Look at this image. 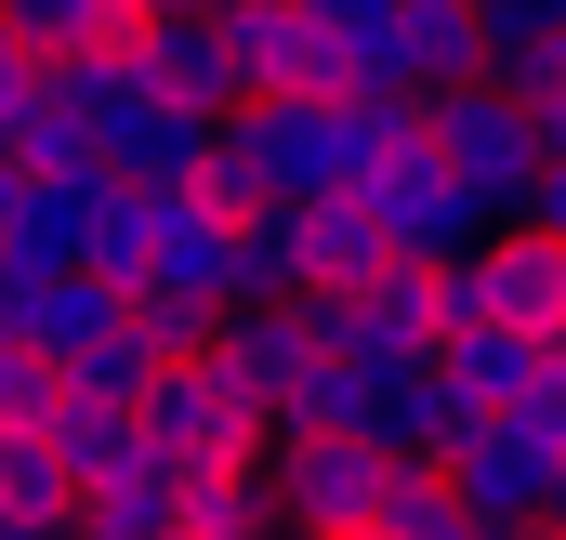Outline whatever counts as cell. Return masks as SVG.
I'll return each instance as SVG.
<instances>
[{"label":"cell","instance_id":"4316f807","mask_svg":"<svg viewBox=\"0 0 566 540\" xmlns=\"http://www.w3.org/2000/svg\"><path fill=\"white\" fill-rule=\"evenodd\" d=\"M40 277H53V264H27V251H0V343L27 330V290H40Z\"/></svg>","mask_w":566,"mask_h":540},{"label":"cell","instance_id":"9c48e42d","mask_svg":"<svg viewBox=\"0 0 566 540\" xmlns=\"http://www.w3.org/2000/svg\"><path fill=\"white\" fill-rule=\"evenodd\" d=\"M396 475H448V448L474 435V408L448 396V356H396V370H369V422H356Z\"/></svg>","mask_w":566,"mask_h":540},{"label":"cell","instance_id":"7402d4cb","mask_svg":"<svg viewBox=\"0 0 566 540\" xmlns=\"http://www.w3.org/2000/svg\"><path fill=\"white\" fill-rule=\"evenodd\" d=\"M474 27H488V80H527L566 53V0H474Z\"/></svg>","mask_w":566,"mask_h":540},{"label":"cell","instance_id":"d4e9b609","mask_svg":"<svg viewBox=\"0 0 566 540\" xmlns=\"http://www.w3.org/2000/svg\"><path fill=\"white\" fill-rule=\"evenodd\" d=\"M382 540H474V515L448 501V475H396L382 488Z\"/></svg>","mask_w":566,"mask_h":540},{"label":"cell","instance_id":"ba28073f","mask_svg":"<svg viewBox=\"0 0 566 540\" xmlns=\"http://www.w3.org/2000/svg\"><path fill=\"white\" fill-rule=\"evenodd\" d=\"M316 343H329V356H356V370H396V356H448V290H434L422 264H382L369 290L316 303Z\"/></svg>","mask_w":566,"mask_h":540},{"label":"cell","instance_id":"6da1fadb","mask_svg":"<svg viewBox=\"0 0 566 540\" xmlns=\"http://www.w3.org/2000/svg\"><path fill=\"white\" fill-rule=\"evenodd\" d=\"M422 133H434V158H448V185L514 238V225H527V198H541V172H554L541 120H527L501 80H461V93H434V106H422Z\"/></svg>","mask_w":566,"mask_h":540},{"label":"cell","instance_id":"1f68e13d","mask_svg":"<svg viewBox=\"0 0 566 540\" xmlns=\"http://www.w3.org/2000/svg\"><path fill=\"white\" fill-rule=\"evenodd\" d=\"M554 356H566V316H554Z\"/></svg>","mask_w":566,"mask_h":540},{"label":"cell","instance_id":"8fae6325","mask_svg":"<svg viewBox=\"0 0 566 540\" xmlns=\"http://www.w3.org/2000/svg\"><path fill=\"white\" fill-rule=\"evenodd\" d=\"M316 356H329V343H316V303H251V316H224V370L251 383L264 422H290V396L316 383Z\"/></svg>","mask_w":566,"mask_h":540},{"label":"cell","instance_id":"ffe728a7","mask_svg":"<svg viewBox=\"0 0 566 540\" xmlns=\"http://www.w3.org/2000/svg\"><path fill=\"white\" fill-rule=\"evenodd\" d=\"M53 106H66V120L93 133V158H106V145L133 133L158 93H145V66H133V53H93V66H53Z\"/></svg>","mask_w":566,"mask_h":540},{"label":"cell","instance_id":"cb8c5ba5","mask_svg":"<svg viewBox=\"0 0 566 540\" xmlns=\"http://www.w3.org/2000/svg\"><path fill=\"white\" fill-rule=\"evenodd\" d=\"M66 422V370H40L27 343H0V435H53Z\"/></svg>","mask_w":566,"mask_h":540},{"label":"cell","instance_id":"f546056e","mask_svg":"<svg viewBox=\"0 0 566 540\" xmlns=\"http://www.w3.org/2000/svg\"><path fill=\"white\" fill-rule=\"evenodd\" d=\"M0 540H80V528H0Z\"/></svg>","mask_w":566,"mask_h":540},{"label":"cell","instance_id":"52a82bcc","mask_svg":"<svg viewBox=\"0 0 566 540\" xmlns=\"http://www.w3.org/2000/svg\"><path fill=\"white\" fill-rule=\"evenodd\" d=\"M133 66H145V93L158 106H185V120H238L251 106V80H238V40H224V13H185V0H145V27H133Z\"/></svg>","mask_w":566,"mask_h":540},{"label":"cell","instance_id":"e0dca14e","mask_svg":"<svg viewBox=\"0 0 566 540\" xmlns=\"http://www.w3.org/2000/svg\"><path fill=\"white\" fill-rule=\"evenodd\" d=\"M119 316H133V303H119L106 277H40V290H27V330H13V343H27L40 370H80V356H93V343H106Z\"/></svg>","mask_w":566,"mask_h":540},{"label":"cell","instance_id":"30bf717a","mask_svg":"<svg viewBox=\"0 0 566 540\" xmlns=\"http://www.w3.org/2000/svg\"><path fill=\"white\" fill-rule=\"evenodd\" d=\"M224 40H238V80H251V106H316L329 93V27H316V0H238L224 13Z\"/></svg>","mask_w":566,"mask_h":540},{"label":"cell","instance_id":"277c9868","mask_svg":"<svg viewBox=\"0 0 566 540\" xmlns=\"http://www.w3.org/2000/svg\"><path fill=\"white\" fill-rule=\"evenodd\" d=\"M382 488H396V461L369 435H277L264 448V515H277V540L382 528Z\"/></svg>","mask_w":566,"mask_h":540},{"label":"cell","instance_id":"3957f363","mask_svg":"<svg viewBox=\"0 0 566 540\" xmlns=\"http://www.w3.org/2000/svg\"><path fill=\"white\" fill-rule=\"evenodd\" d=\"M145 448H158L171 475H251V461L277 448V422L251 408V383H238L224 343H211V356H185V370L145 396Z\"/></svg>","mask_w":566,"mask_h":540},{"label":"cell","instance_id":"4dcf8cb0","mask_svg":"<svg viewBox=\"0 0 566 540\" xmlns=\"http://www.w3.org/2000/svg\"><path fill=\"white\" fill-rule=\"evenodd\" d=\"M474 540H541V528H474Z\"/></svg>","mask_w":566,"mask_h":540},{"label":"cell","instance_id":"ac0fdd59","mask_svg":"<svg viewBox=\"0 0 566 540\" xmlns=\"http://www.w3.org/2000/svg\"><path fill=\"white\" fill-rule=\"evenodd\" d=\"M13 27H27L40 66H93V53H133L145 0H13Z\"/></svg>","mask_w":566,"mask_h":540},{"label":"cell","instance_id":"603a6c76","mask_svg":"<svg viewBox=\"0 0 566 540\" xmlns=\"http://www.w3.org/2000/svg\"><path fill=\"white\" fill-rule=\"evenodd\" d=\"M185 528H198V540H277V515H264V461H251V475H185Z\"/></svg>","mask_w":566,"mask_h":540},{"label":"cell","instance_id":"f1b7e54d","mask_svg":"<svg viewBox=\"0 0 566 540\" xmlns=\"http://www.w3.org/2000/svg\"><path fill=\"white\" fill-rule=\"evenodd\" d=\"M13 225H27V172L0 158V251H13Z\"/></svg>","mask_w":566,"mask_h":540},{"label":"cell","instance_id":"d6986e66","mask_svg":"<svg viewBox=\"0 0 566 540\" xmlns=\"http://www.w3.org/2000/svg\"><path fill=\"white\" fill-rule=\"evenodd\" d=\"M0 528H80V475L53 435H0Z\"/></svg>","mask_w":566,"mask_h":540},{"label":"cell","instance_id":"836d02e7","mask_svg":"<svg viewBox=\"0 0 566 540\" xmlns=\"http://www.w3.org/2000/svg\"><path fill=\"white\" fill-rule=\"evenodd\" d=\"M541 540H566V515H554V528H541Z\"/></svg>","mask_w":566,"mask_h":540},{"label":"cell","instance_id":"2e32d148","mask_svg":"<svg viewBox=\"0 0 566 540\" xmlns=\"http://www.w3.org/2000/svg\"><path fill=\"white\" fill-rule=\"evenodd\" d=\"M53 448H66L80 501H106V488H145V475H158V448H145V408H93V396H66Z\"/></svg>","mask_w":566,"mask_h":540},{"label":"cell","instance_id":"9a60e30c","mask_svg":"<svg viewBox=\"0 0 566 540\" xmlns=\"http://www.w3.org/2000/svg\"><path fill=\"white\" fill-rule=\"evenodd\" d=\"M396 80L409 93H461V80H488V27H474V0H396Z\"/></svg>","mask_w":566,"mask_h":540},{"label":"cell","instance_id":"5b68a950","mask_svg":"<svg viewBox=\"0 0 566 540\" xmlns=\"http://www.w3.org/2000/svg\"><path fill=\"white\" fill-rule=\"evenodd\" d=\"M434 290H448V343H474V330H514V343H554V316H566V251L514 225V238H488L474 264H448Z\"/></svg>","mask_w":566,"mask_h":540},{"label":"cell","instance_id":"4fadbf2b","mask_svg":"<svg viewBox=\"0 0 566 540\" xmlns=\"http://www.w3.org/2000/svg\"><path fill=\"white\" fill-rule=\"evenodd\" d=\"M211 158H224V133H211V120H185V106H145L133 133L106 145V172H119L133 198H198V185H211Z\"/></svg>","mask_w":566,"mask_h":540},{"label":"cell","instance_id":"484cf974","mask_svg":"<svg viewBox=\"0 0 566 540\" xmlns=\"http://www.w3.org/2000/svg\"><path fill=\"white\" fill-rule=\"evenodd\" d=\"M40 80H53V66H40V53H27V27L0 13V133H13L27 106H40Z\"/></svg>","mask_w":566,"mask_h":540},{"label":"cell","instance_id":"44dd1931","mask_svg":"<svg viewBox=\"0 0 566 540\" xmlns=\"http://www.w3.org/2000/svg\"><path fill=\"white\" fill-rule=\"evenodd\" d=\"M158 383H171V356L145 343V316H119V330H106V343L66 370V396H93V408H145Z\"/></svg>","mask_w":566,"mask_h":540},{"label":"cell","instance_id":"8992f818","mask_svg":"<svg viewBox=\"0 0 566 540\" xmlns=\"http://www.w3.org/2000/svg\"><path fill=\"white\" fill-rule=\"evenodd\" d=\"M448 501H461L474 528H554L566 515V448L527 435V422H474V435L448 448Z\"/></svg>","mask_w":566,"mask_h":540},{"label":"cell","instance_id":"5bb4252c","mask_svg":"<svg viewBox=\"0 0 566 540\" xmlns=\"http://www.w3.org/2000/svg\"><path fill=\"white\" fill-rule=\"evenodd\" d=\"M554 370H566L554 343H514V330H474V343H448V396L474 408V422H527Z\"/></svg>","mask_w":566,"mask_h":540},{"label":"cell","instance_id":"d6a6232c","mask_svg":"<svg viewBox=\"0 0 566 540\" xmlns=\"http://www.w3.org/2000/svg\"><path fill=\"white\" fill-rule=\"evenodd\" d=\"M343 540H382V528H343Z\"/></svg>","mask_w":566,"mask_h":540},{"label":"cell","instance_id":"7a4b0ae2","mask_svg":"<svg viewBox=\"0 0 566 540\" xmlns=\"http://www.w3.org/2000/svg\"><path fill=\"white\" fill-rule=\"evenodd\" d=\"M356 198H369L382 251H396V264H422V277L474 264V251L501 238V225H488V211H474V198L448 185V158H434V133H422V120H409V133H396L382 158H369V185H356Z\"/></svg>","mask_w":566,"mask_h":540},{"label":"cell","instance_id":"83f0119b","mask_svg":"<svg viewBox=\"0 0 566 540\" xmlns=\"http://www.w3.org/2000/svg\"><path fill=\"white\" fill-rule=\"evenodd\" d=\"M527 238H554V251H566V158L541 172V198H527Z\"/></svg>","mask_w":566,"mask_h":540},{"label":"cell","instance_id":"7c38bea8","mask_svg":"<svg viewBox=\"0 0 566 540\" xmlns=\"http://www.w3.org/2000/svg\"><path fill=\"white\" fill-rule=\"evenodd\" d=\"M106 225H119V172H53V185H27L13 251H27V264H53V277H80Z\"/></svg>","mask_w":566,"mask_h":540}]
</instances>
